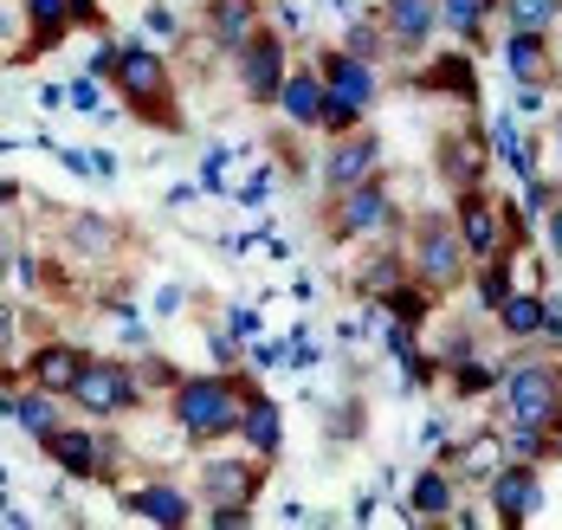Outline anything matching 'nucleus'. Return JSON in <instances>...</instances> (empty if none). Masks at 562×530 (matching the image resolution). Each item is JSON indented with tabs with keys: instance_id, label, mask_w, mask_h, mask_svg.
I'll use <instances>...</instances> for the list:
<instances>
[{
	"instance_id": "obj_1",
	"label": "nucleus",
	"mask_w": 562,
	"mask_h": 530,
	"mask_svg": "<svg viewBox=\"0 0 562 530\" xmlns=\"http://www.w3.org/2000/svg\"><path fill=\"white\" fill-rule=\"evenodd\" d=\"M175 420L188 440H221L246 420V395L226 382V375H207V382H181L175 388Z\"/></svg>"
},
{
	"instance_id": "obj_2",
	"label": "nucleus",
	"mask_w": 562,
	"mask_h": 530,
	"mask_svg": "<svg viewBox=\"0 0 562 530\" xmlns=\"http://www.w3.org/2000/svg\"><path fill=\"white\" fill-rule=\"evenodd\" d=\"M505 408L510 420H530V427H562V362H517L505 369Z\"/></svg>"
},
{
	"instance_id": "obj_3",
	"label": "nucleus",
	"mask_w": 562,
	"mask_h": 530,
	"mask_svg": "<svg viewBox=\"0 0 562 530\" xmlns=\"http://www.w3.org/2000/svg\"><path fill=\"white\" fill-rule=\"evenodd\" d=\"M375 104V71L369 59H356V53H337V59L324 65V129H356V117Z\"/></svg>"
},
{
	"instance_id": "obj_4",
	"label": "nucleus",
	"mask_w": 562,
	"mask_h": 530,
	"mask_svg": "<svg viewBox=\"0 0 562 530\" xmlns=\"http://www.w3.org/2000/svg\"><path fill=\"white\" fill-rule=\"evenodd\" d=\"M414 272L434 292L459 285V272H465V234H459V221H420L414 227Z\"/></svg>"
},
{
	"instance_id": "obj_5",
	"label": "nucleus",
	"mask_w": 562,
	"mask_h": 530,
	"mask_svg": "<svg viewBox=\"0 0 562 530\" xmlns=\"http://www.w3.org/2000/svg\"><path fill=\"white\" fill-rule=\"evenodd\" d=\"M284 40H272V33H252L246 46H239V84H246V98L252 104H279L284 91Z\"/></svg>"
},
{
	"instance_id": "obj_6",
	"label": "nucleus",
	"mask_w": 562,
	"mask_h": 530,
	"mask_svg": "<svg viewBox=\"0 0 562 530\" xmlns=\"http://www.w3.org/2000/svg\"><path fill=\"white\" fill-rule=\"evenodd\" d=\"M71 395H78L91 414L116 420V414L136 408V375H130L123 362H85V375H78V388H71Z\"/></svg>"
},
{
	"instance_id": "obj_7",
	"label": "nucleus",
	"mask_w": 562,
	"mask_h": 530,
	"mask_svg": "<svg viewBox=\"0 0 562 530\" xmlns=\"http://www.w3.org/2000/svg\"><path fill=\"white\" fill-rule=\"evenodd\" d=\"M111 78H116V91H123L143 117H149V104H162V98H169V71H162V59H156L149 46H123Z\"/></svg>"
},
{
	"instance_id": "obj_8",
	"label": "nucleus",
	"mask_w": 562,
	"mask_h": 530,
	"mask_svg": "<svg viewBox=\"0 0 562 530\" xmlns=\"http://www.w3.org/2000/svg\"><path fill=\"white\" fill-rule=\"evenodd\" d=\"M492 505H498V518H505V525H530V518L543 511V478H537V460H510V466H498V478H492Z\"/></svg>"
},
{
	"instance_id": "obj_9",
	"label": "nucleus",
	"mask_w": 562,
	"mask_h": 530,
	"mask_svg": "<svg viewBox=\"0 0 562 530\" xmlns=\"http://www.w3.org/2000/svg\"><path fill=\"white\" fill-rule=\"evenodd\" d=\"M382 227H394L389 188H375V181H356V188H342V194H337V234L356 239V234H382Z\"/></svg>"
},
{
	"instance_id": "obj_10",
	"label": "nucleus",
	"mask_w": 562,
	"mask_h": 530,
	"mask_svg": "<svg viewBox=\"0 0 562 530\" xmlns=\"http://www.w3.org/2000/svg\"><path fill=\"white\" fill-rule=\"evenodd\" d=\"M40 447H46V460H58L71 478H91V472H111L116 466L111 447H104V440H91V433H78V427H53Z\"/></svg>"
},
{
	"instance_id": "obj_11",
	"label": "nucleus",
	"mask_w": 562,
	"mask_h": 530,
	"mask_svg": "<svg viewBox=\"0 0 562 530\" xmlns=\"http://www.w3.org/2000/svg\"><path fill=\"white\" fill-rule=\"evenodd\" d=\"M375 162H382V143L375 136H342L337 149H330V162H324V176H330V188H356V181L375 176Z\"/></svg>"
},
{
	"instance_id": "obj_12",
	"label": "nucleus",
	"mask_w": 562,
	"mask_h": 530,
	"mask_svg": "<svg viewBox=\"0 0 562 530\" xmlns=\"http://www.w3.org/2000/svg\"><path fill=\"white\" fill-rule=\"evenodd\" d=\"M201 492H207L214 505H252L259 472H252V460H207V466H201Z\"/></svg>"
},
{
	"instance_id": "obj_13",
	"label": "nucleus",
	"mask_w": 562,
	"mask_h": 530,
	"mask_svg": "<svg viewBox=\"0 0 562 530\" xmlns=\"http://www.w3.org/2000/svg\"><path fill=\"white\" fill-rule=\"evenodd\" d=\"M434 20H440L434 0H382V26H389L394 46H427L434 40Z\"/></svg>"
},
{
	"instance_id": "obj_14",
	"label": "nucleus",
	"mask_w": 562,
	"mask_h": 530,
	"mask_svg": "<svg viewBox=\"0 0 562 530\" xmlns=\"http://www.w3.org/2000/svg\"><path fill=\"white\" fill-rule=\"evenodd\" d=\"M123 511H130V518H143V525H169V530L194 518L188 492H175V485H143V492H130V498H123Z\"/></svg>"
},
{
	"instance_id": "obj_15",
	"label": "nucleus",
	"mask_w": 562,
	"mask_h": 530,
	"mask_svg": "<svg viewBox=\"0 0 562 530\" xmlns=\"http://www.w3.org/2000/svg\"><path fill=\"white\" fill-rule=\"evenodd\" d=\"M207 33L221 40L226 53H239L259 33V0H207Z\"/></svg>"
},
{
	"instance_id": "obj_16",
	"label": "nucleus",
	"mask_w": 562,
	"mask_h": 530,
	"mask_svg": "<svg viewBox=\"0 0 562 530\" xmlns=\"http://www.w3.org/2000/svg\"><path fill=\"white\" fill-rule=\"evenodd\" d=\"M505 65H510V78L517 84H550V53H543V40H537V26H510V40H505Z\"/></svg>"
},
{
	"instance_id": "obj_17",
	"label": "nucleus",
	"mask_w": 562,
	"mask_h": 530,
	"mask_svg": "<svg viewBox=\"0 0 562 530\" xmlns=\"http://www.w3.org/2000/svg\"><path fill=\"white\" fill-rule=\"evenodd\" d=\"M85 362H91V356L71 350V343H46V350L33 356V382H40V388H53V395H71V388H78V375H85Z\"/></svg>"
},
{
	"instance_id": "obj_18",
	"label": "nucleus",
	"mask_w": 562,
	"mask_h": 530,
	"mask_svg": "<svg viewBox=\"0 0 562 530\" xmlns=\"http://www.w3.org/2000/svg\"><path fill=\"white\" fill-rule=\"evenodd\" d=\"M279 111L297 123V129L324 123V78H317V71H291V78H284V91H279Z\"/></svg>"
},
{
	"instance_id": "obj_19",
	"label": "nucleus",
	"mask_w": 562,
	"mask_h": 530,
	"mask_svg": "<svg viewBox=\"0 0 562 530\" xmlns=\"http://www.w3.org/2000/svg\"><path fill=\"white\" fill-rule=\"evenodd\" d=\"M459 234H465V252L498 259V214L485 207V194H465L459 201Z\"/></svg>"
},
{
	"instance_id": "obj_20",
	"label": "nucleus",
	"mask_w": 562,
	"mask_h": 530,
	"mask_svg": "<svg viewBox=\"0 0 562 530\" xmlns=\"http://www.w3.org/2000/svg\"><path fill=\"white\" fill-rule=\"evenodd\" d=\"M26 20H33V26H40V40L53 46L71 20H98V0H26Z\"/></svg>"
},
{
	"instance_id": "obj_21",
	"label": "nucleus",
	"mask_w": 562,
	"mask_h": 530,
	"mask_svg": "<svg viewBox=\"0 0 562 530\" xmlns=\"http://www.w3.org/2000/svg\"><path fill=\"white\" fill-rule=\"evenodd\" d=\"M239 433H246V447H252V453H266V460H272V453L284 447V414H279V402H252V408H246V420H239Z\"/></svg>"
},
{
	"instance_id": "obj_22",
	"label": "nucleus",
	"mask_w": 562,
	"mask_h": 530,
	"mask_svg": "<svg viewBox=\"0 0 562 530\" xmlns=\"http://www.w3.org/2000/svg\"><path fill=\"white\" fill-rule=\"evenodd\" d=\"M13 420H20V427H26L33 440H46V433H53V427H58L53 388H40V382H33V395H20V402H13Z\"/></svg>"
},
{
	"instance_id": "obj_23",
	"label": "nucleus",
	"mask_w": 562,
	"mask_h": 530,
	"mask_svg": "<svg viewBox=\"0 0 562 530\" xmlns=\"http://www.w3.org/2000/svg\"><path fill=\"white\" fill-rule=\"evenodd\" d=\"M401 511H420V518H447V511H452L447 472H420V478H414V498H407Z\"/></svg>"
},
{
	"instance_id": "obj_24",
	"label": "nucleus",
	"mask_w": 562,
	"mask_h": 530,
	"mask_svg": "<svg viewBox=\"0 0 562 530\" xmlns=\"http://www.w3.org/2000/svg\"><path fill=\"white\" fill-rule=\"evenodd\" d=\"M452 460L472 472V478H498V466L510 460V453H505V433H479V440H472L465 453H452Z\"/></svg>"
},
{
	"instance_id": "obj_25",
	"label": "nucleus",
	"mask_w": 562,
	"mask_h": 530,
	"mask_svg": "<svg viewBox=\"0 0 562 530\" xmlns=\"http://www.w3.org/2000/svg\"><path fill=\"white\" fill-rule=\"evenodd\" d=\"M498 324H505L510 337H537V330H543V297L510 292L505 304H498Z\"/></svg>"
},
{
	"instance_id": "obj_26",
	"label": "nucleus",
	"mask_w": 562,
	"mask_h": 530,
	"mask_svg": "<svg viewBox=\"0 0 562 530\" xmlns=\"http://www.w3.org/2000/svg\"><path fill=\"white\" fill-rule=\"evenodd\" d=\"M492 156L505 162L510 176H530V143H524V129H517L510 117L492 123Z\"/></svg>"
},
{
	"instance_id": "obj_27",
	"label": "nucleus",
	"mask_w": 562,
	"mask_h": 530,
	"mask_svg": "<svg viewBox=\"0 0 562 530\" xmlns=\"http://www.w3.org/2000/svg\"><path fill=\"white\" fill-rule=\"evenodd\" d=\"M440 169H447L452 188H472V181H479V143H472V136H447Z\"/></svg>"
},
{
	"instance_id": "obj_28",
	"label": "nucleus",
	"mask_w": 562,
	"mask_h": 530,
	"mask_svg": "<svg viewBox=\"0 0 562 530\" xmlns=\"http://www.w3.org/2000/svg\"><path fill=\"white\" fill-rule=\"evenodd\" d=\"M342 46H349V53H356V59H382V53H389L394 40H389V26H382V20H349V40H342Z\"/></svg>"
},
{
	"instance_id": "obj_29",
	"label": "nucleus",
	"mask_w": 562,
	"mask_h": 530,
	"mask_svg": "<svg viewBox=\"0 0 562 530\" xmlns=\"http://www.w3.org/2000/svg\"><path fill=\"white\" fill-rule=\"evenodd\" d=\"M485 13H492L485 0H440V20H447V26L459 33V40H479V26H485Z\"/></svg>"
},
{
	"instance_id": "obj_30",
	"label": "nucleus",
	"mask_w": 562,
	"mask_h": 530,
	"mask_svg": "<svg viewBox=\"0 0 562 530\" xmlns=\"http://www.w3.org/2000/svg\"><path fill=\"white\" fill-rule=\"evenodd\" d=\"M427 84H440V91H459V98H479V78H472V65L465 59H440L427 71Z\"/></svg>"
},
{
	"instance_id": "obj_31",
	"label": "nucleus",
	"mask_w": 562,
	"mask_h": 530,
	"mask_svg": "<svg viewBox=\"0 0 562 530\" xmlns=\"http://www.w3.org/2000/svg\"><path fill=\"white\" fill-rule=\"evenodd\" d=\"M505 453H510V460H543V427L510 420V427H505Z\"/></svg>"
},
{
	"instance_id": "obj_32",
	"label": "nucleus",
	"mask_w": 562,
	"mask_h": 530,
	"mask_svg": "<svg viewBox=\"0 0 562 530\" xmlns=\"http://www.w3.org/2000/svg\"><path fill=\"white\" fill-rule=\"evenodd\" d=\"M505 7H510V26H537V33H543V26L557 20L562 0H505Z\"/></svg>"
},
{
	"instance_id": "obj_33",
	"label": "nucleus",
	"mask_w": 562,
	"mask_h": 530,
	"mask_svg": "<svg viewBox=\"0 0 562 530\" xmlns=\"http://www.w3.org/2000/svg\"><path fill=\"white\" fill-rule=\"evenodd\" d=\"M382 304L394 311V324H420V317H427V297H420V292H407V285H394V292L382 297Z\"/></svg>"
},
{
	"instance_id": "obj_34",
	"label": "nucleus",
	"mask_w": 562,
	"mask_h": 530,
	"mask_svg": "<svg viewBox=\"0 0 562 530\" xmlns=\"http://www.w3.org/2000/svg\"><path fill=\"white\" fill-rule=\"evenodd\" d=\"M479 297H485V311H498V304L510 297V272L498 266V259H492V266L479 272Z\"/></svg>"
},
{
	"instance_id": "obj_35",
	"label": "nucleus",
	"mask_w": 562,
	"mask_h": 530,
	"mask_svg": "<svg viewBox=\"0 0 562 530\" xmlns=\"http://www.w3.org/2000/svg\"><path fill=\"white\" fill-rule=\"evenodd\" d=\"M266 194H272V169H259V176L239 181V201H246V207H266Z\"/></svg>"
},
{
	"instance_id": "obj_36",
	"label": "nucleus",
	"mask_w": 562,
	"mask_h": 530,
	"mask_svg": "<svg viewBox=\"0 0 562 530\" xmlns=\"http://www.w3.org/2000/svg\"><path fill=\"white\" fill-rule=\"evenodd\" d=\"M65 104H71V111H98V78H78V84L65 91Z\"/></svg>"
},
{
	"instance_id": "obj_37",
	"label": "nucleus",
	"mask_w": 562,
	"mask_h": 530,
	"mask_svg": "<svg viewBox=\"0 0 562 530\" xmlns=\"http://www.w3.org/2000/svg\"><path fill=\"white\" fill-rule=\"evenodd\" d=\"M284 362H297V369H311V362H317V343H311V337L297 330V337L284 343Z\"/></svg>"
},
{
	"instance_id": "obj_38",
	"label": "nucleus",
	"mask_w": 562,
	"mask_h": 530,
	"mask_svg": "<svg viewBox=\"0 0 562 530\" xmlns=\"http://www.w3.org/2000/svg\"><path fill=\"white\" fill-rule=\"evenodd\" d=\"M214 525H221V530H239V525H252V511H246V505H214Z\"/></svg>"
},
{
	"instance_id": "obj_39",
	"label": "nucleus",
	"mask_w": 562,
	"mask_h": 530,
	"mask_svg": "<svg viewBox=\"0 0 562 530\" xmlns=\"http://www.w3.org/2000/svg\"><path fill=\"white\" fill-rule=\"evenodd\" d=\"M524 207H530V214H550V181L530 176V188H524Z\"/></svg>"
},
{
	"instance_id": "obj_40",
	"label": "nucleus",
	"mask_w": 562,
	"mask_h": 530,
	"mask_svg": "<svg viewBox=\"0 0 562 530\" xmlns=\"http://www.w3.org/2000/svg\"><path fill=\"white\" fill-rule=\"evenodd\" d=\"M58 162H65V169H71V176H98V162H91V156H85V149H58Z\"/></svg>"
},
{
	"instance_id": "obj_41",
	"label": "nucleus",
	"mask_w": 562,
	"mask_h": 530,
	"mask_svg": "<svg viewBox=\"0 0 562 530\" xmlns=\"http://www.w3.org/2000/svg\"><path fill=\"white\" fill-rule=\"evenodd\" d=\"M543 98H550L543 84H517V111H543Z\"/></svg>"
},
{
	"instance_id": "obj_42",
	"label": "nucleus",
	"mask_w": 562,
	"mask_h": 530,
	"mask_svg": "<svg viewBox=\"0 0 562 530\" xmlns=\"http://www.w3.org/2000/svg\"><path fill=\"white\" fill-rule=\"evenodd\" d=\"M259 330V311H233V337H252Z\"/></svg>"
},
{
	"instance_id": "obj_43",
	"label": "nucleus",
	"mask_w": 562,
	"mask_h": 530,
	"mask_svg": "<svg viewBox=\"0 0 562 530\" xmlns=\"http://www.w3.org/2000/svg\"><path fill=\"white\" fill-rule=\"evenodd\" d=\"M149 33H175V13H169V7H149Z\"/></svg>"
},
{
	"instance_id": "obj_44",
	"label": "nucleus",
	"mask_w": 562,
	"mask_h": 530,
	"mask_svg": "<svg viewBox=\"0 0 562 530\" xmlns=\"http://www.w3.org/2000/svg\"><path fill=\"white\" fill-rule=\"evenodd\" d=\"M550 246L562 252V214H550Z\"/></svg>"
},
{
	"instance_id": "obj_45",
	"label": "nucleus",
	"mask_w": 562,
	"mask_h": 530,
	"mask_svg": "<svg viewBox=\"0 0 562 530\" xmlns=\"http://www.w3.org/2000/svg\"><path fill=\"white\" fill-rule=\"evenodd\" d=\"M7 337H13V317H7V311H0V343H7Z\"/></svg>"
},
{
	"instance_id": "obj_46",
	"label": "nucleus",
	"mask_w": 562,
	"mask_h": 530,
	"mask_svg": "<svg viewBox=\"0 0 562 530\" xmlns=\"http://www.w3.org/2000/svg\"><path fill=\"white\" fill-rule=\"evenodd\" d=\"M7 201H13V181H0V207H7Z\"/></svg>"
},
{
	"instance_id": "obj_47",
	"label": "nucleus",
	"mask_w": 562,
	"mask_h": 530,
	"mask_svg": "<svg viewBox=\"0 0 562 530\" xmlns=\"http://www.w3.org/2000/svg\"><path fill=\"white\" fill-rule=\"evenodd\" d=\"M485 7H505V0H485Z\"/></svg>"
},
{
	"instance_id": "obj_48",
	"label": "nucleus",
	"mask_w": 562,
	"mask_h": 530,
	"mask_svg": "<svg viewBox=\"0 0 562 530\" xmlns=\"http://www.w3.org/2000/svg\"><path fill=\"white\" fill-rule=\"evenodd\" d=\"M0 485H7V466H0Z\"/></svg>"
},
{
	"instance_id": "obj_49",
	"label": "nucleus",
	"mask_w": 562,
	"mask_h": 530,
	"mask_svg": "<svg viewBox=\"0 0 562 530\" xmlns=\"http://www.w3.org/2000/svg\"><path fill=\"white\" fill-rule=\"evenodd\" d=\"M557 143H562V123H557Z\"/></svg>"
}]
</instances>
